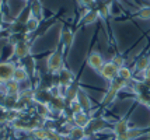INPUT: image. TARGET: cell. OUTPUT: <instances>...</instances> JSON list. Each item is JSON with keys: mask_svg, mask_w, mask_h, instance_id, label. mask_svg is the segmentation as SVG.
Returning a JSON list of instances; mask_svg holds the SVG:
<instances>
[{"mask_svg": "<svg viewBox=\"0 0 150 140\" xmlns=\"http://www.w3.org/2000/svg\"><path fill=\"white\" fill-rule=\"evenodd\" d=\"M126 86H128V81L122 80L121 77H115V79L111 81V86H110V88H108V91L105 93L103 101H101L103 105H110L112 101L117 98L118 93H119L121 90H124Z\"/></svg>", "mask_w": 150, "mask_h": 140, "instance_id": "obj_1", "label": "cell"}, {"mask_svg": "<svg viewBox=\"0 0 150 140\" xmlns=\"http://www.w3.org/2000/svg\"><path fill=\"white\" fill-rule=\"evenodd\" d=\"M108 127H112L108 122L103 118H91L90 122L87 123V126L84 127V132H86V136H90V134H96L98 132H103L105 129Z\"/></svg>", "mask_w": 150, "mask_h": 140, "instance_id": "obj_2", "label": "cell"}, {"mask_svg": "<svg viewBox=\"0 0 150 140\" xmlns=\"http://www.w3.org/2000/svg\"><path fill=\"white\" fill-rule=\"evenodd\" d=\"M46 67L49 73H56L63 69V53L60 51H55L46 59Z\"/></svg>", "mask_w": 150, "mask_h": 140, "instance_id": "obj_3", "label": "cell"}, {"mask_svg": "<svg viewBox=\"0 0 150 140\" xmlns=\"http://www.w3.org/2000/svg\"><path fill=\"white\" fill-rule=\"evenodd\" d=\"M129 129H131V126H129L128 118H121V119H118L117 122L112 125V133L115 134V139L117 140H121L125 134L128 133Z\"/></svg>", "mask_w": 150, "mask_h": 140, "instance_id": "obj_4", "label": "cell"}, {"mask_svg": "<svg viewBox=\"0 0 150 140\" xmlns=\"http://www.w3.org/2000/svg\"><path fill=\"white\" fill-rule=\"evenodd\" d=\"M13 56L17 59H25L30 56V44L25 39L16 42L13 46Z\"/></svg>", "mask_w": 150, "mask_h": 140, "instance_id": "obj_5", "label": "cell"}, {"mask_svg": "<svg viewBox=\"0 0 150 140\" xmlns=\"http://www.w3.org/2000/svg\"><path fill=\"white\" fill-rule=\"evenodd\" d=\"M118 69L112 62H107V63H104L103 65V67L98 70V73L101 74V77L103 79H107V80L112 81L115 77H118Z\"/></svg>", "mask_w": 150, "mask_h": 140, "instance_id": "obj_6", "label": "cell"}, {"mask_svg": "<svg viewBox=\"0 0 150 140\" xmlns=\"http://www.w3.org/2000/svg\"><path fill=\"white\" fill-rule=\"evenodd\" d=\"M16 66L11 62H1L0 63V83H6V81L13 79Z\"/></svg>", "mask_w": 150, "mask_h": 140, "instance_id": "obj_7", "label": "cell"}, {"mask_svg": "<svg viewBox=\"0 0 150 140\" xmlns=\"http://www.w3.org/2000/svg\"><path fill=\"white\" fill-rule=\"evenodd\" d=\"M87 63H88V66L91 67L93 70H100L103 65H104V59H103V56L98 53V52H91L90 56H88V59H87Z\"/></svg>", "mask_w": 150, "mask_h": 140, "instance_id": "obj_8", "label": "cell"}, {"mask_svg": "<svg viewBox=\"0 0 150 140\" xmlns=\"http://www.w3.org/2000/svg\"><path fill=\"white\" fill-rule=\"evenodd\" d=\"M90 116H88V112L86 111H80L77 113H73V123L74 126H79V127H86L87 123L90 122Z\"/></svg>", "mask_w": 150, "mask_h": 140, "instance_id": "obj_9", "label": "cell"}, {"mask_svg": "<svg viewBox=\"0 0 150 140\" xmlns=\"http://www.w3.org/2000/svg\"><path fill=\"white\" fill-rule=\"evenodd\" d=\"M48 105H49V108L52 111H56V112H65L66 107H67L63 97H52V100L49 101Z\"/></svg>", "mask_w": 150, "mask_h": 140, "instance_id": "obj_10", "label": "cell"}, {"mask_svg": "<svg viewBox=\"0 0 150 140\" xmlns=\"http://www.w3.org/2000/svg\"><path fill=\"white\" fill-rule=\"evenodd\" d=\"M65 137H66V140H83V139H86L87 136H86L84 127L74 126L66 133Z\"/></svg>", "mask_w": 150, "mask_h": 140, "instance_id": "obj_11", "label": "cell"}, {"mask_svg": "<svg viewBox=\"0 0 150 140\" xmlns=\"http://www.w3.org/2000/svg\"><path fill=\"white\" fill-rule=\"evenodd\" d=\"M59 86L63 87H69L70 84H73V73L66 70V69H62L59 70Z\"/></svg>", "mask_w": 150, "mask_h": 140, "instance_id": "obj_12", "label": "cell"}, {"mask_svg": "<svg viewBox=\"0 0 150 140\" xmlns=\"http://www.w3.org/2000/svg\"><path fill=\"white\" fill-rule=\"evenodd\" d=\"M77 101L80 102V105H81V108H83V111H86V112H88L90 109H91V101H90V98H88V95L86 94L84 90H80L79 88L77 91Z\"/></svg>", "mask_w": 150, "mask_h": 140, "instance_id": "obj_13", "label": "cell"}, {"mask_svg": "<svg viewBox=\"0 0 150 140\" xmlns=\"http://www.w3.org/2000/svg\"><path fill=\"white\" fill-rule=\"evenodd\" d=\"M30 77V73L27 72V69L24 66H17L16 70H14L13 74V80L18 81V83H23V81H27Z\"/></svg>", "mask_w": 150, "mask_h": 140, "instance_id": "obj_14", "label": "cell"}, {"mask_svg": "<svg viewBox=\"0 0 150 140\" xmlns=\"http://www.w3.org/2000/svg\"><path fill=\"white\" fill-rule=\"evenodd\" d=\"M60 38H62V44H63V46L67 49L69 46H72L73 39H74V34L72 32V30H69V28H63Z\"/></svg>", "mask_w": 150, "mask_h": 140, "instance_id": "obj_15", "label": "cell"}, {"mask_svg": "<svg viewBox=\"0 0 150 140\" xmlns=\"http://www.w3.org/2000/svg\"><path fill=\"white\" fill-rule=\"evenodd\" d=\"M150 66V59L147 56H140L136 59V63H135V70L137 73H143L144 70Z\"/></svg>", "mask_w": 150, "mask_h": 140, "instance_id": "obj_16", "label": "cell"}, {"mask_svg": "<svg viewBox=\"0 0 150 140\" xmlns=\"http://www.w3.org/2000/svg\"><path fill=\"white\" fill-rule=\"evenodd\" d=\"M144 133H146V130H143V129H133V127H131L128 130V133L125 134L121 140H135L137 137H140V136H143Z\"/></svg>", "mask_w": 150, "mask_h": 140, "instance_id": "obj_17", "label": "cell"}, {"mask_svg": "<svg viewBox=\"0 0 150 140\" xmlns=\"http://www.w3.org/2000/svg\"><path fill=\"white\" fill-rule=\"evenodd\" d=\"M39 21H41V20L35 18V17H33V15L30 14V17H28V18H27V21H25V31H27V32H34L35 30H38Z\"/></svg>", "mask_w": 150, "mask_h": 140, "instance_id": "obj_18", "label": "cell"}, {"mask_svg": "<svg viewBox=\"0 0 150 140\" xmlns=\"http://www.w3.org/2000/svg\"><path fill=\"white\" fill-rule=\"evenodd\" d=\"M31 15L41 20L42 18V6H41V1L39 0H34L33 6H31Z\"/></svg>", "mask_w": 150, "mask_h": 140, "instance_id": "obj_19", "label": "cell"}, {"mask_svg": "<svg viewBox=\"0 0 150 140\" xmlns=\"http://www.w3.org/2000/svg\"><path fill=\"white\" fill-rule=\"evenodd\" d=\"M98 10H96V11H88L87 14H84V17H83V24H86V25H88V24H93V23H96V21L98 20Z\"/></svg>", "mask_w": 150, "mask_h": 140, "instance_id": "obj_20", "label": "cell"}, {"mask_svg": "<svg viewBox=\"0 0 150 140\" xmlns=\"http://www.w3.org/2000/svg\"><path fill=\"white\" fill-rule=\"evenodd\" d=\"M118 77H121L122 80L125 81H129L132 80V70L129 69V67H126V66H122L119 70H118Z\"/></svg>", "mask_w": 150, "mask_h": 140, "instance_id": "obj_21", "label": "cell"}, {"mask_svg": "<svg viewBox=\"0 0 150 140\" xmlns=\"http://www.w3.org/2000/svg\"><path fill=\"white\" fill-rule=\"evenodd\" d=\"M140 20H150V7H143L136 13Z\"/></svg>", "mask_w": 150, "mask_h": 140, "instance_id": "obj_22", "label": "cell"}, {"mask_svg": "<svg viewBox=\"0 0 150 140\" xmlns=\"http://www.w3.org/2000/svg\"><path fill=\"white\" fill-rule=\"evenodd\" d=\"M69 108L72 109L73 113H77V112H80V111H83V108H81V105H80V102L77 101V98H74V100L69 104Z\"/></svg>", "mask_w": 150, "mask_h": 140, "instance_id": "obj_23", "label": "cell"}, {"mask_svg": "<svg viewBox=\"0 0 150 140\" xmlns=\"http://www.w3.org/2000/svg\"><path fill=\"white\" fill-rule=\"evenodd\" d=\"M27 69V72L30 74H33L34 73V70H35V65H34V60H33V58H27V60H25V66H24Z\"/></svg>", "mask_w": 150, "mask_h": 140, "instance_id": "obj_24", "label": "cell"}, {"mask_svg": "<svg viewBox=\"0 0 150 140\" xmlns=\"http://www.w3.org/2000/svg\"><path fill=\"white\" fill-rule=\"evenodd\" d=\"M111 62L118 67V69H121L122 66H125V60H124V58H121V56H114Z\"/></svg>", "mask_w": 150, "mask_h": 140, "instance_id": "obj_25", "label": "cell"}, {"mask_svg": "<svg viewBox=\"0 0 150 140\" xmlns=\"http://www.w3.org/2000/svg\"><path fill=\"white\" fill-rule=\"evenodd\" d=\"M98 14L103 15V17H107L110 14V6H101L100 10H98Z\"/></svg>", "mask_w": 150, "mask_h": 140, "instance_id": "obj_26", "label": "cell"}, {"mask_svg": "<svg viewBox=\"0 0 150 140\" xmlns=\"http://www.w3.org/2000/svg\"><path fill=\"white\" fill-rule=\"evenodd\" d=\"M143 79L144 80H150V66L143 72Z\"/></svg>", "mask_w": 150, "mask_h": 140, "instance_id": "obj_27", "label": "cell"}, {"mask_svg": "<svg viewBox=\"0 0 150 140\" xmlns=\"http://www.w3.org/2000/svg\"><path fill=\"white\" fill-rule=\"evenodd\" d=\"M96 0H80V3L83 4V6H90V4H93Z\"/></svg>", "mask_w": 150, "mask_h": 140, "instance_id": "obj_28", "label": "cell"}, {"mask_svg": "<svg viewBox=\"0 0 150 140\" xmlns=\"http://www.w3.org/2000/svg\"><path fill=\"white\" fill-rule=\"evenodd\" d=\"M31 140H46V139H38V137H33Z\"/></svg>", "mask_w": 150, "mask_h": 140, "instance_id": "obj_29", "label": "cell"}, {"mask_svg": "<svg viewBox=\"0 0 150 140\" xmlns=\"http://www.w3.org/2000/svg\"><path fill=\"white\" fill-rule=\"evenodd\" d=\"M1 139H3V134H1V133H0V140H1Z\"/></svg>", "mask_w": 150, "mask_h": 140, "instance_id": "obj_30", "label": "cell"}, {"mask_svg": "<svg viewBox=\"0 0 150 140\" xmlns=\"http://www.w3.org/2000/svg\"><path fill=\"white\" fill-rule=\"evenodd\" d=\"M10 140H18V139H16V137H11V139H10Z\"/></svg>", "mask_w": 150, "mask_h": 140, "instance_id": "obj_31", "label": "cell"}, {"mask_svg": "<svg viewBox=\"0 0 150 140\" xmlns=\"http://www.w3.org/2000/svg\"><path fill=\"white\" fill-rule=\"evenodd\" d=\"M83 140H87V139H83Z\"/></svg>", "mask_w": 150, "mask_h": 140, "instance_id": "obj_32", "label": "cell"}]
</instances>
